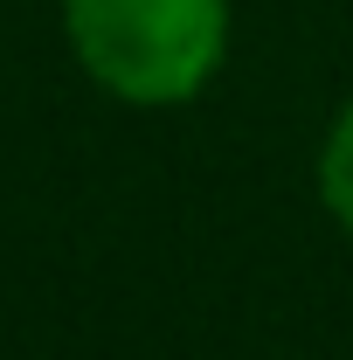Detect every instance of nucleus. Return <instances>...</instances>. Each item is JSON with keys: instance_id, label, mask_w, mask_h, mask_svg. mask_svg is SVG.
Masks as SVG:
<instances>
[{"instance_id": "f257e3e1", "label": "nucleus", "mask_w": 353, "mask_h": 360, "mask_svg": "<svg viewBox=\"0 0 353 360\" xmlns=\"http://www.w3.org/2000/svg\"><path fill=\"white\" fill-rule=\"evenodd\" d=\"M229 0H63V42L90 84L139 111L194 104L229 63Z\"/></svg>"}, {"instance_id": "f03ea898", "label": "nucleus", "mask_w": 353, "mask_h": 360, "mask_svg": "<svg viewBox=\"0 0 353 360\" xmlns=\"http://www.w3.org/2000/svg\"><path fill=\"white\" fill-rule=\"evenodd\" d=\"M312 187H319V208L333 215V229L353 236V97L333 111V125H326V139H319Z\"/></svg>"}]
</instances>
